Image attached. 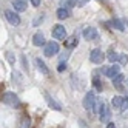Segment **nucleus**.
<instances>
[{
	"mask_svg": "<svg viewBox=\"0 0 128 128\" xmlns=\"http://www.w3.org/2000/svg\"><path fill=\"white\" fill-rule=\"evenodd\" d=\"M2 102L11 108H19L20 106V100L16 96V93H11V91H6V93L2 94Z\"/></svg>",
	"mask_w": 128,
	"mask_h": 128,
	"instance_id": "f257e3e1",
	"label": "nucleus"
},
{
	"mask_svg": "<svg viewBox=\"0 0 128 128\" xmlns=\"http://www.w3.org/2000/svg\"><path fill=\"white\" fill-rule=\"evenodd\" d=\"M96 104H97V100H96L94 93L93 91H88L84 97V108L86 111H96Z\"/></svg>",
	"mask_w": 128,
	"mask_h": 128,
	"instance_id": "f03ea898",
	"label": "nucleus"
},
{
	"mask_svg": "<svg viewBox=\"0 0 128 128\" xmlns=\"http://www.w3.org/2000/svg\"><path fill=\"white\" fill-rule=\"evenodd\" d=\"M43 54H45L46 57L57 56V54H59V43H57V42H48V43L43 46Z\"/></svg>",
	"mask_w": 128,
	"mask_h": 128,
	"instance_id": "7ed1b4c3",
	"label": "nucleus"
},
{
	"mask_svg": "<svg viewBox=\"0 0 128 128\" xmlns=\"http://www.w3.org/2000/svg\"><path fill=\"white\" fill-rule=\"evenodd\" d=\"M96 106L99 108V119L100 122H108L110 120V110L106 108V105L102 102V100H99L96 104Z\"/></svg>",
	"mask_w": 128,
	"mask_h": 128,
	"instance_id": "20e7f679",
	"label": "nucleus"
},
{
	"mask_svg": "<svg viewBox=\"0 0 128 128\" xmlns=\"http://www.w3.org/2000/svg\"><path fill=\"white\" fill-rule=\"evenodd\" d=\"M104 59H105V56H104V52H102V50H99V48H94V50H91V52H90V60L93 62V63H102L104 62Z\"/></svg>",
	"mask_w": 128,
	"mask_h": 128,
	"instance_id": "39448f33",
	"label": "nucleus"
},
{
	"mask_svg": "<svg viewBox=\"0 0 128 128\" xmlns=\"http://www.w3.org/2000/svg\"><path fill=\"white\" fill-rule=\"evenodd\" d=\"M102 72H104V76H106V77H110V79H114L117 74H120V66L114 63V65H111V66L104 68Z\"/></svg>",
	"mask_w": 128,
	"mask_h": 128,
	"instance_id": "423d86ee",
	"label": "nucleus"
},
{
	"mask_svg": "<svg viewBox=\"0 0 128 128\" xmlns=\"http://www.w3.org/2000/svg\"><path fill=\"white\" fill-rule=\"evenodd\" d=\"M5 19L8 20V23H11L12 26L20 25V16L16 11H5Z\"/></svg>",
	"mask_w": 128,
	"mask_h": 128,
	"instance_id": "0eeeda50",
	"label": "nucleus"
},
{
	"mask_svg": "<svg viewBox=\"0 0 128 128\" xmlns=\"http://www.w3.org/2000/svg\"><path fill=\"white\" fill-rule=\"evenodd\" d=\"M51 34H52L54 39H65L66 37V30H65L63 25H54Z\"/></svg>",
	"mask_w": 128,
	"mask_h": 128,
	"instance_id": "6e6552de",
	"label": "nucleus"
},
{
	"mask_svg": "<svg viewBox=\"0 0 128 128\" xmlns=\"http://www.w3.org/2000/svg\"><path fill=\"white\" fill-rule=\"evenodd\" d=\"M84 37L90 42L93 40H97L99 39V34H97V30H94L93 26H86V28L84 30Z\"/></svg>",
	"mask_w": 128,
	"mask_h": 128,
	"instance_id": "1a4fd4ad",
	"label": "nucleus"
},
{
	"mask_svg": "<svg viewBox=\"0 0 128 128\" xmlns=\"http://www.w3.org/2000/svg\"><path fill=\"white\" fill-rule=\"evenodd\" d=\"M12 6H14L16 12H23V11H26V8H28L25 0H12Z\"/></svg>",
	"mask_w": 128,
	"mask_h": 128,
	"instance_id": "9d476101",
	"label": "nucleus"
},
{
	"mask_svg": "<svg viewBox=\"0 0 128 128\" xmlns=\"http://www.w3.org/2000/svg\"><path fill=\"white\" fill-rule=\"evenodd\" d=\"M32 45L34 46H45V37H43V34H40V32H36L34 36H32Z\"/></svg>",
	"mask_w": 128,
	"mask_h": 128,
	"instance_id": "9b49d317",
	"label": "nucleus"
},
{
	"mask_svg": "<svg viewBox=\"0 0 128 128\" xmlns=\"http://www.w3.org/2000/svg\"><path fill=\"white\" fill-rule=\"evenodd\" d=\"M45 99H46V102H48V105H50V108H52V110H56V111H60L62 110V106L56 102V100H54L48 93H45Z\"/></svg>",
	"mask_w": 128,
	"mask_h": 128,
	"instance_id": "f8f14e48",
	"label": "nucleus"
},
{
	"mask_svg": "<svg viewBox=\"0 0 128 128\" xmlns=\"http://www.w3.org/2000/svg\"><path fill=\"white\" fill-rule=\"evenodd\" d=\"M124 100H125V97L114 96V97L111 99V106H113L114 110H120V108H122V105H124Z\"/></svg>",
	"mask_w": 128,
	"mask_h": 128,
	"instance_id": "ddd939ff",
	"label": "nucleus"
},
{
	"mask_svg": "<svg viewBox=\"0 0 128 128\" xmlns=\"http://www.w3.org/2000/svg\"><path fill=\"white\" fill-rule=\"evenodd\" d=\"M36 65H37V68H39V71L42 72V74H45V76H48V74H50V70L46 68V65H45V62H43L40 57H37V59H36Z\"/></svg>",
	"mask_w": 128,
	"mask_h": 128,
	"instance_id": "4468645a",
	"label": "nucleus"
},
{
	"mask_svg": "<svg viewBox=\"0 0 128 128\" xmlns=\"http://www.w3.org/2000/svg\"><path fill=\"white\" fill-rule=\"evenodd\" d=\"M56 16H57V19L59 20H65V19H68L70 17V11L66 10V8H59V10L56 11Z\"/></svg>",
	"mask_w": 128,
	"mask_h": 128,
	"instance_id": "2eb2a0df",
	"label": "nucleus"
},
{
	"mask_svg": "<svg viewBox=\"0 0 128 128\" xmlns=\"http://www.w3.org/2000/svg\"><path fill=\"white\" fill-rule=\"evenodd\" d=\"M124 82H125V77H124L122 74H117V76L113 79V85H114L117 90H122V88H124V86H122Z\"/></svg>",
	"mask_w": 128,
	"mask_h": 128,
	"instance_id": "dca6fc26",
	"label": "nucleus"
},
{
	"mask_svg": "<svg viewBox=\"0 0 128 128\" xmlns=\"http://www.w3.org/2000/svg\"><path fill=\"white\" fill-rule=\"evenodd\" d=\"M111 25L114 26L116 30H119V31H125V25H124V22L120 19H113L111 20Z\"/></svg>",
	"mask_w": 128,
	"mask_h": 128,
	"instance_id": "f3484780",
	"label": "nucleus"
},
{
	"mask_svg": "<svg viewBox=\"0 0 128 128\" xmlns=\"http://www.w3.org/2000/svg\"><path fill=\"white\" fill-rule=\"evenodd\" d=\"M77 42H79V40H77V37H76V36H72V37H70V39H66V40H65V46L71 50V48H74L76 45H77Z\"/></svg>",
	"mask_w": 128,
	"mask_h": 128,
	"instance_id": "a211bd4d",
	"label": "nucleus"
},
{
	"mask_svg": "<svg viewBox=\"0 0 128 128\" xmlns=\"http://www.w3.org/2000/svg\"><path fill=\"white\" fill-rule=\"evenodd\" d=\"M119 57H120V54H117L116 51H110V52H108V60L113 62V63H116V62L119 60Z\"/></svg>",
	"mask_w": 128,
	"mask_h": 128,
	"instance_id": "6ab92c4d",
	"label": "nucleus"
},
{
	"mask_svg": "<svg viewBox=\"0 0 128 128\" xmlns=\"http://www.w3.org/2000/svg\"><path fill=\"white\" fill-rule=\"evenodd\" d=\"M31 125V119L28 116H23L22 117V124H20V128H30Z\"/></svg>",
	"mask_w": 128,
	"mask_h": 128,
	"instance_id": "aec40b11",
	"label": "nucleus"
},
{
	"mask_svg": "<svg viewBox=\"0 0 128 128\" xmlns=\"http://www.w3.org/2000/svg\"><path fill=\"white\" fill-rule=\"evenodd\" d=\"M88 2H90V0H74V6H79V8H82V6H85Z\"/></svg>",
	"mask_w": 128,
	"mask_h": 128,
	"instance_id": "412c9836",
	"label": "nucleus"
},
{
	"mask_svg": "<svg viewBox=\"0 0 128 128\" xmlns=\"http://www.w3.org/2000/svg\"><path fill=\"white\" fill-rule=\"evenodd\" d=\"M93 84H94V86H96L99 91H102V84L99 82V79H97V77H94V79H93Z\"/></svg>",
	"mask_w": 128,
	"mask_h": 128,
	"instance_id": "4be33fe9",
	"label": "nucleus"
},
{
	"mask_svg": "<svg viewBox=\"0 0 128 128\" xmlns=\"http://www.w3.org/2000/svg\"><path fill=\"white\" fill-rule=\"evenodd\" d=\"M119 62H120L122 65L128 63V56H126V54H120V57H119Z\"/></svg>",
	"mask_w": 128,
	"mask_h": 128,
	"instance_id": "5701e85b",
	"label": "nucleus"
},
{
	"mask_svg": "<svg viewBox=\"0 0 128 128\" xmlns=\"http://www.w3.org/2000/svg\"><path fill=\"white\" fill-rule=\"evenodd\" d=\"M62 5H63V8H66V6H74V0H63Z\"/></svg>",
	"mask_w": 128,
	"mask_h": 128,
	"instance_id": "b1692460",
	"label": "nucleus"
},
{
	"mask_svg": "<svg viewBox=\"0 0 128 128\" xmlns=\"http://www.w3.org/2000/svg\"><path fill=\"white\" fill-rule=\"evenodd\" d=\"M43 22V16H37V19L34 20V26H37L39 23H42Z\"/></svg>",
	"mask_w": 128,
	"mask_h": 128,
	"instance_id": "393cba45",
	"label": "nucleus"
},
{
	"mask_svg": "<svg viewBox=\"0 0 128 128\" xmlns=\"http://www.w3.org/2000/svg\"><path fill=\"white\" fill-rule=\"evenodd\" d=\"M30 2H31V5H32V6H36V8H37V6H40L42 0H30Z\"/></svg>",
	"mask_w": 128,
	"mask_h": 128,
	"instance_id": "a878e982",
	"label": "nucleus"
},
{
	"mask_svg": "<svg viewBox=\"0 0 128 128\" xmlns=\"http://www.w3.org/2000/svg\"><path fill=\"white\" fill-rule=\"evenodd\" d=\"M125 110H128V97L124 100V105H122V108H120V111H125Z\"/></svg>",
	"mask_w": 128,
	"mask_h": 128,
	"instance_id": "bb28decb",
	"label": "nucleus"
},
{
	"mask_svg": "<svg viewBox=\"0 0 128 128\" xmlns=\"http://www.w3.org/2000/svg\"><path fill=\"white\" fill-rule=\"evenodd\" d=\"M63 70H66V63H63V62H62L60 65H59V68H57V71H60V72H62Z\"/></svg>",
	"mask_w": 128,
	"mask_h": 128,
	"instance_id": "cd10ccee",
	"label": "nucleus"
},
{
	"mask_svg": "<svg viewBox=\"0 0 128 128\" xmlns=\"http://www.w3.org/2000/svg\"><path fill=\"white\" fill-rule=\"evenodd\" d=\"M106 128H116V125H114V124H113V122H110V124H108V125H106Z\"/></svg>",
	"mask_w": 128,
	"mask_h": 128,
	"instance_id": "c85d7f7f",
	"label": "nucleus"
},
{
	"mask_svg": "<svg viewBox=\"0 0 128 128\" xmlns=\"http://www.w3.org/2000/svg\"><path fill=\"white\" fill-rule=\"evenodd\" d=\"M125 84H126V86H128V79H125Z\"/></svg>",
	"mask_w": 128,
	"mask_h": 128,
	"instance_id": "c756f323",
	"label": "nucleus"
},
{
	"mask_svg": "<svg viewBox=\"0 0 128 128\" xmlns=\"http://www.w3.org/2000/svg\"><path fill=\"white\" fill-rule=\"evenodd\" d=\"M126 26H128V20H126Z\"/></svg>",
	"mask_w": 128,
	"mask_h": 128,
	"instance_id": "7c9ffc66",
	"label": "nucleus"
},
{
	"mask_svg": "<svg viewBox=\"0 0 128 128\" xmlns=\"http://www.w3.org/2000/svg\"><path fill=\"white\" fill-rule=\"evenodd\" d=\"M100 2H102V0H100Z\"/></svg>",
	"mask_w": 128,
	"mask_h": 128,
	"instance_id": "2f4dec72",
	"label": "nucleus"
}]
</instances>
